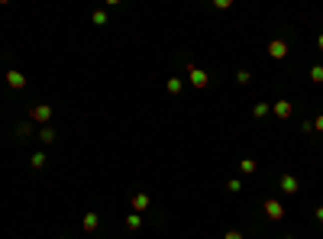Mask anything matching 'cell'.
<instances>
[{
    "mask_svg": "<svg viewBox=\"0 0 323 239\" xmlns=\"http://www.w3.org/2000/svg\"><path fill=\"white\" fill-rule=\"evenodd\" d=\"M52 117H55V107H52V104H32V107H29V123L49 126Z\"/></svg>",
    "mask_w": 323,
    "mask_h": 239,
    "instance_id": "1",
    "label": "cell"
},
{
    "mask_svg": "<svg viewBox=\"0 0 323 239\" xmlns=\"http://www.w3.org/2000/svg\"><path fill=\"white\" fill-rule=\"evenodd\" d=\"M262 210H265V217H269L272 223H278V220H285V204L278 201V197H269V201L262 204Z\"/></svg>",
    "mask_w": 323,
    "mask_h": 239,
    "instance_id": "2",
    "label": "cell"
},
{
    "mask_svg": "<svg viewBox=\"0 0 323 239\" xmlns=\"http://www.w3.org/2000/svg\"><path fill=\"white\" fill-rule=\"evenodd\" d=\"M188 81H191L194 87H201V91H204V87H210V74H207V71H201V68H197L194 61H188Z\"/></svg>",
    "mask_w": 323,
    "mask_h": 239,
    "instance_id": "3",
    "label": "cell"
},
{
    "mask_svg": "<svg viewBox=\"0 0 323 239\" xmlns=\"http://www.w3.org/2000/svg\"><path fill=\"white\" fill-rule=\"evenodd\" d=\"M265 52H269V55L275 58V61H281V58H288V52H291V45H288V39H272L269 45H265Z\"/></svg>",
    "mask_w": 323,
    "mask_h": 239,
    "instance_id": "4",
    "label": "cell"
},
{
    "mask_svg": "<svg viewBox=\"0 0 323 239\" xmlns=\"http://www.w3.org/2000/svg\"><path fill=\"white\" fill-rule=\"evenodd\" d=\"M272 113H275L278 120H291V113H294V104H291V100H285V97H281V100H275V104H272Z\"/></svg>",
    "mask_w": 323,
    "mask_h": 239,
    "instance_id": "5",
    "label": "cell"
},
{
    "mask_svg": "<svg viewBox=\"0 0 323 239\" xmlns=\"http://www.w3.org/2000/svg\"><path fill=\"white\" fill-rule=\"evenodd\" d=\"M278 188H281V194H298V191H301V181L294 178V175H281V178H278Z\"/></svg>",
    "mask_w": 323,
    "mask_h": 239,
    "instance_id": "6",
    "label": "cell"
},
{
    "mask_svg": "<svg viewBox=\"0 0 323 239\" xmlns=\"http://www.w3.org/2000/svg\"><path fill=\"white\" fill-rule=\"evenodd\" d=\"M6 84H10L13 91H23L26 87V74L16 71V68H6Z\"/></svg>",
    "mask_w": 323,
    "mask_h": 239,
    "instance_id": "7",
    "label": "cell"
},
{
    "mask_svg": "<svg viewBox=\"0 0 323 239\" xmlns=\"http://www.w3.org/2000/svg\"><path fill=\"white\" fill-rule=\"evenodd\" d=\"M81 227H84V233H97V230H100V214L87 210V214H84V220H81Z\"/></svg>",
    "mask_w": 323,
    "mask_h": 239,
    "instance_id": "8",
    "label": "cell"
},
{
    "mask_svg": "<svg viewBox=\"0 0 323 239\" xmlns=\"http://www.w3.org/2000/svg\"><path fill=\"white\" fill-rule=\"evenodd\" d=\"M129 204H133V214H142V210H149V204H152V201H149V194H146V191H136Z\"/></svg>",
    "mask_w": 323,
    "mask_h": 239,
    "instance_id": "9",
    "label": "cell"
},
{
    "mask_svg": "<svg viewBox=\"0 0 323 239\" xmlns=\"http://www.w3.org/2000/svg\"><path fill=\"white\" fill-rule=\"evenodd\" d=\"M36 136L45 142V146H52V142L58 139V133H55V126H52V123H49V126H42V129H36Z\"/></svg>",
    "mask_w": 323,
    "mask_h": 239,
    "instance_id": "10",
    "label": "cell"
},
{
    "mask_svg": "<svg viewBox=\"0 0 323 239\" xmlns=\"http://www.w3.org/2000/svg\"><path fill=\"white\" fill-rule=\"evenodd\" d=\"M165 91H168L171 97H178V94L184 91V81H181V78H168V84H165Z\"/></svg>",
    "mask_w": 323,
    "mask_h": 239,
    "instance_id": "11",
    "label": "cell"
},
{
    "mask_svg": "<svg viewBox=\"0 0 323 239\" xmlns=\"http://www.w3.org/2000/svg\"><path fill=\"white\" fill-rule=\"evenodd\" d=\"M239 172H243V175H256L259 172V162L256 159H239Z\"/></svg>",
    "mask_w": 323,
    "mask_h": 239,
    "instance_id": "12",
    "label": "cell"
},
{
    "mask_svg": "<svg viewBox=\"0 0 323 239\" xmlns=\"http://www.w3.org/2000/svg\"><path fill=\"white\" fill-rule=\"evenodd\" d=\"M36 133V129H32V123L29 120H23V123H16V136L19 139H29V136Z\"/></svg>",
    "mask_w": 323,
    "mask_h": 239,
    "instance_id": "13",
    "label": "cell"
},
{
    "mask_svg": "<svg viewBox=\"0 0 323 239\" xmlns=\"http://www.w3.org/2000/svg\"><path fill=\"white\" fill-rule=\"evenodd\" d=\"M269 113H272V104H256V107H252V117H256V120H265Z\"/></svg>",
    "mask_w": 323,
    "mask_h": 239,
    "instance_id": "14",
    "label": "cell"
},
{
    "mask_svg": "<svg viewBox=\"0 0 323 239\" xmlns=\"http://www.w3.org/2000/svg\"><path fill=\"white\" fill-rule=\"evenodd\" d=\"M126 230H133V233H136V230H142V217L139 214H129L126 217Z\"/></svg>",
    "mask_w": 323,
    "mask_h": 239,
    "instance_id": "15",
    "label": "cell"
},
{
    "mask_svg": "<svg viewBox=\"0 0 323 239\" xmlns=\"http://www.w3.org/2000/svg\"><path fill=\"white\" fill-rule=\"evenodd\" d=\"M42 165H45V152H36V155L29 159V168H32V172H39Z\"/></svg>",
    "mask_w": 323,
    "mask_h": 239,
    "instance_id": "16",
    "label": "cell"
},
{
    "mask_svg": "<svg viewBox=\"0 0 323 239\" xmlns=\"http://www.w3.org/2000/svg\"><path fill=\"white\" fill-rule=\"evenodd\" d=\"M249 81H252V71H246V68H239V71H236V84H249Z\"/></svg>",
    "mask_w": 323,
    "mask_h": 239,
    "instance_id": "17",
    "label": "cell"
},
{
    "mask_svg": "<svg viewBox=\"0 0 323 239\" xmlns=\"http://www.w3.org/2000/svg\"><path fill=\"white\" fill-rule=\"evenodd\" d=\"M311 81H314V84H323V65H314L311 68Z\"/></svg>",
    "mask_w": 323,
    "mask_h": 239,
    "instance_id": "18",
    "label": "cell"
},
{
    "mask_svg": "<svg viewBox=\"0 0 323 239\" xmlns=\"http://www.w3.org/2000/svg\"><path fill=\"white\" fill-rule=\"evenodd\" d=\"M226 191H230V194H239V191H243V181H239V178H230V181H226Z\"/></svg>",
    "mask_w": 323,
    "mask_h": 239,
    "instance_id": "19",
    "label": "cell"
},
{
    "mask_svg": "<svg viewBox=\"0 0 323 239\" xmlns=\"http://www.w3.org/2000/svg\"><path fill=\"white\" fill-rule=\"evenodd\" d=\"M107 10H97V13H94V23H97V26H107Z\"/></svg>",
    "mask_w": 323,
    "mask_h": 239,
    "instance_id": "20",
    "label": "cell"
},
{
    "mask_svg": "<svg viewBox=\"0 0 323 239\" xmlns=\"http://www.w3.org/2000/svg\"><path fill=\"white\" fill-rule=\"evenodd\" d=\"M230 6H233V0H217L214 10H230Z\"/></svg>",
    "mask_w": 323,
    "mask_h": 239,
    "instance_id": "21",
    "label": "cell"
},
{
    "mask_svg": "<svg viewBox=\"0 0 323 239\" xmlns=\"http://www.w3.org/2000/svg\"><path fill=\"white\" fill-rule=\"evenodd\" d=\"M223 239H246V236L239 233V230H226V236H223Z\"/></svg>",
    "mask_w": 323,
    "mask_h": 239,
    "instance_id": "22",
    "label": "cell"
},
{
    "mask_svg": "<svg viewBox=\"0 0 323 239\" xmlns=\"http://www.w3.org/2000/svg\"><path fill=\"white\" fill-rule=\"evenodd\" d=\"M311 123H314V133H323V113H320L317 120H311Z\"/></svg>",
    "mask_w": 323,
    "mask_h": 239,
    "instance_id": "23",
    "label": "cell"
},
{
    "mask_svg": "<svg viewBox=\"0 0 323 239\" xmlns=\"http://www.w3.org/2000/svg\"><path fill=\"white\" fill-rule=\"evenodd\" d=\"M314 220H317V223H323V207H314Z\"/></svg>",
    "mask_w": 323,
    "mask_h": 239,
    "instance_id": "24",
    "label": "cell"
},
{
    "mask_svg": "<svg viewBox=\"0 0 323 239\" xmlns=\"http://www.w3.org/2000/svg\"><path fill=\"white\" fill-rule=\"evenodd\" d=\"M317 49L323 52V32H320V36H317Z\"/></svg>",
    "mask_w": 323,
    "mask_h": 239,
    "instance_id": "25",
    "label": "cell"
},
{
    "mask_svg": "<svg viewBox=\"0 0 323 239\" xmlns=\"http://www.w3.org/2000/svg\"><path fill=\"white\" fill-rule=\"evenodd\" d=\"M58 239H68V236H58Z\"/></svg>",
    "mask_w": 323,
    "mask_h": 239,
    "instance_id": "26",
    "label": "cell"
},
{
    "mask_svg": "<svg viewBox=\"0 0 323 239\" xmlns=\"http://www.w3.org/2000/svg\"><path fill=\"white\" fill-rule=\"evenodd\" d=\"M285 239H294V236H285Z\"/></svg>",
    "mask_w": 323,
    "mask_h": 239,
    "instance_id": "27",
    "label": "cell"
}]
</instances>
